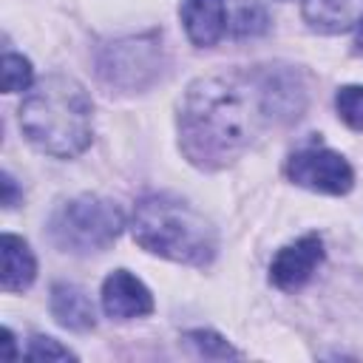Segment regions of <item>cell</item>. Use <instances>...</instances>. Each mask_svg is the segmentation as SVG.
<instances>
[{
    "mask_svg": "<svg viewBox=\"0 0 363 363\" xmlns=\"http://www.w3.org/2000/svg\"><path fill=\"white\" fill-rule=\"evenodd\" d=\"M303 105L306 88L286 65L201 77L179 108L182 150L199 167H224L269 125L298 119Z\"/></svg>",
    "mask_w": 363,
    "mask_h": 363,
    "instance_id": "cell-1",
    "label": "cell"
},
{
    "mask_svg": "<svg viewBox=\"0 0 363 363\" xmlns=\"http://www.w3.org/2000/svg\"><path fill=\"white\" fill-rule=\"evenodd\" d=\"M91 99L79 82L45 77L20 105V130L43 153L71 159L91 145Z\"/></svg>",
    "mask_w": 363,
    "mask_h": 363,
    "instance_id": "cell-2",
    "label": "cell"
},
{
    "mask_svg": "<svg viewBox=\"0 0 363 363\" xmlns=\"http://www.w3.org/2000/svg\"><path fill=\"white\" fill-rule=\"evenodd\" d=\"M133 238L147 252L204 267L216 255V230L190 204L173 196H147L133 210Z\"/></svg>",
    "mask_w": 363,
    "mask_h": 363,
    "instance_id": "cell-3",
    "label": "cell"
},
{
    "mask_svg": "<svg viewBox=\"0 0 363 363\" xmlns=\"http://www.w3.org/2000/svg\"><path fill=\"white\" fill-rule=\"evenodd\" d=\"M122 230V213L116 204L99 196H79L65 201L48 221L54 244L65 252H99L108 250Z\"/></svg>",
    "mask_w": 363,
    "mask_h": 363,
    "instance_id": "cell-4",
    "label": "cell"
},
{
    "mask_svg": "<svg viewBox=\"0 0 363 363\" xmlns=\"http://www.w3.org/2000/svg\"><path fill=\"white\" fill-rule=\"evenodd\" d=\"M162 65H164V51L156 31L108 43L96 57L99 77L119 91L147 88L162 74Z\"/></svg>",
    "mask_w": 363,
    "mask_h": 363,
    "instance_id": "cell-5",
    "label": "cell"
},
{
    "mask_svg": "<svg viewBox=\"0 0 363 363\" xmlns=\"http://www.w3.org/2000/svg\"><path fill=\"white\" fill-rule=\"evenodd\" d=\"M286 176L301 187L329 193V196L349 193L354 182L349 162L340 153L326 150V147H303L292 153L286 162Z\"/></svg>",
    "mask_w": 363,
    "mask_h": 363,
    "instance_id": "cell-6",
    "label": "cell"
},
{
    "mask_svg": "<svg viewBox=\"0 0 363 363\" xmlns=\"http://www.w3.org/2000/svg\"><path fill=\"white\" fill-rule=\"evenodd\" d=\"M320 261H323V241L320 235L309 233L298 238L295 244H286L284 250H278V255L269 264V278L278 289L292 292V289H301L312 278Z\"/></svg>",
    "mask_w": 363,
    "mask_h": 363,
    "instance_id": "cell-7",
    "label": "cell"
},
{
    "mask_svg": "<svg viewBox=\"0 0 363 363\" xmlns=\"http://www.w3.org/2000/svg\"><path fill=\"white\" fill-rule=\"evenodd\" d=\"M102 309L108 318L128 320V318L147 315L153 309V298L139 278H133L125 269H116L102 284Z\"/></svg>",
    "mask_w": 363,
    "mask_h": 363,
    "instance_id": "cell-8",
    "label": "cell"
},
{
    "mask_svg": "<svg viewBox=\"0 0 363 363\" xmlns=\"http://www.w3.org/2000/svg\"><path fill=\"white\" fill-rule=\"evenodd\" d=\"M182 23L193 45H213L227 28L224 0H182Z\"/></svg>",
    "mask_w": 363,
    "mask_h": 363,
    "instance_id": "cell-9",
    "label": "cell"
},
{
    "mask_svg": "<svg viewBox=\"0 0 363 363\" xmlns=\"http://www.w3.org/2000/svg\"><path fill=\"white\" fill-rule=\"evenodd\" d=\"M303 17L323 34H340L363 23V0H303Z\"/></svg>",
    "mask_w": 363,
    "mask_h": 363,
    "instance_id": "cell-10",
    "label": "cell"
},
{
    "mask_svg": "<svg viewBox=\"0 0 363 363\" xmlns=\"http://www.w3.org/2000/svg\"><path fill=\"white\" fill-rule=\"evenodd\" d=\"M51 312L62 326H68L74 332L94 329V323H96L91 298L74 284H57L51 289Z\"/></svg>",
    "mask_w": 363,
    "mask_h": 363,
    "instance_id": "cell-11",
    "label": "cell"
},
{
    "mask_svg": "<svg viewBox=\"0 0 363 363\" xmlns=\"http://www.w3.org/2000/svg\"><path fill=\"white\" fill-rule=\"evenodd\" d=\"M0 250H3V289L6 292H23L31 286L37 264H34V252L28 250V244L11 233H6L0 238Z\"/></svg>",
    "mask_w": 363,
    "mask_h": 363,
    "instance_id": "cell-12",
    "label": "cell"
},
{
    "mask_svg": "<svg viewBox=\"0 0 363 363\" xmlns=\"http://www.w3.org/2000/svg\"><path fill=\"white\" fill-rule=\"evenodd\" d=\"M34 79L31 62L20 54H3V91L6 94H17L26 91Z\"/></svg>",
    "mask_w": 363,
    "mask_h": 363,
    "instance_id": "cell-13",
    "label": "cell"
},
{
    "mask_svg": "<svg viewBox=\"0 0 363 363\" xmlns=\"http://www.w3.org/2000/svg\"><path fill=\"white\" fill-rule=\"evenodd\" d=\"M335 105L349 128L363 130V85H343L335 96Z\"/></svg>",
    "mask_w": 363,
    "mask_h": 363,
    "instance_id": "cell-14",
    "label": "cell"
},
{
    "mask_svg": "<svg viewBox=\"0 0 363 363\" xmlns=\"http://www.w3.org/2000/svg\"><path fill=\"white\" fill-rule=\"evenodd\" d=\"M201 357H238V352L221 337V335H216V332H210V329H196V332H187V337H184Z\"/></svg>",
    "mask_w": 363,
    "mask_h": 363,
    "instance_id": "cell-15",
    "label": "cell"
},
{
    "mask_svg": "<svg viewBox=\"0 0 363 363\" xmlns=\"http://www.w3.org/2000/svg\"><path fill=\"white\" fill-rule=\"evenodd\" d=\"M267 28V14L258 3H244L233 20V31L241 34V37H252V34H261Z\"/></svg>",
    "mask_w": 363,
    "mask_h": 363,
    "instance_id": "cell-16",
    "label": "cell"
},
{
    "mask_svg": "<svg viewBox=\"0 0 363 363\" xmlns=\"http://www.w3.org/2000/svg\"><path fill=\"white\" fill-rule=\"evenodd\" d=\"M26 357L31 360H74V352H68L65 346H60L54 337H31L28 349H26Z\"/></svg>",
    "mask_w": 363,
    "mask_h": 363,
    "instance_id": "cell-17",
    "label": "cell"
},
{
    "mask_svg": "<svg viewBox=\"0 0 363 363\" xmlns=\"http://www.w3.org/2000/svg\"><path fill=\"white\" fill-rule=\"evenodd\" d=\"M14 199H17L14 179H11L9 173H3V204H6V207H14Z\"/></svg>",
    "mask_w": 363,
    "mask_h": 363,
    "instance_id": "cell-18",
    "label": "cell"
},
{
    "mask_svg": "<svg viewBox=\"0 0 363 363\" xmlns=\"http://www.w3.org/2000/svg\"><path fill=\"white\" fill-rule=\"evenodd\" d=\"M357 51L363 54V26H360V31H357Z\"/></svg>",
    "mask_w": 363,
    "mask_h": 363,
    "instance_id": "cell-19",
    "label": "cell"
}]
</instances>
